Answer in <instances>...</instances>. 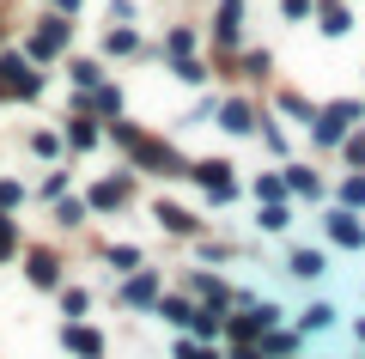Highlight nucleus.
Returning a JSON list of instances; mask_svg holds the SVG:
<instances>
[{
	"label": "nucleus",
	"instance_id": "2eb2a0df",
	"mask_svg": "<svg viewBox=\"0 0 365 359\" xmlns=\"http://www.w3.org/2000/svg\"><path fill=\"white\" fill-rule=\"evenodd\" d=\"M292 274H299V280H317V274H323V256H317V250H292Z\"/></svg>",
	"mask_w": 365,
	"mask_h": 359
},
{
	"label": "nucleus",
	"instance_id": "58836bf2",
	"mask_svg": "<svg viewBox=\"0 0 365 359\" xmlns=\"http://www.w3.org/2000/svg\"><path fill=\"white\" fill-rule=\"evenodd\" d=\"M359 341H365V323H359Z\"/></svg>",
	"mask_w": 365,
	"mask_h": 359
},
{
	"label": "nucleus",
	"instance_id": "20e7f679",
	"mask_svg": "<svg viewBox=\"0 0 365 359\" xmlns=\"http://www.w3.org/2000/svg\"><path fill=\"white\" fill-rule=\"evenodd\" d=\"M189 177H195L201 189L213 195V201H232V195H237V183H232V165H225V158H201V165H189Z\"/></svg>",
	"mask_w": 365,
	"mask_h": 359
},
{
	"label": "nucleus",
	"instance_id": "1a4fd4ad",
	"mask_svg": "<svg viewBox=\"0 0 365 359\" xmlns=\"http://www.w3.org/2000/svg\"><path fill=\"white\" fill-rule=\"evenodd\" d=\"M220 128L225 134H250V128H256V110H250V103H225V110H220Z\"/></svg>",
	"mask_w": 365,
	"mask_h": 359
},
{
	"label": "nucleus",
	"instance_id": "a878e982",
	"mask_svg": "<svg viewBox=\"0 0 365 359\" xmlns=\"http://www.w3.org/2000/svg\"><path fill=\"white\" fill-rule=\"evenodd\" d=\"M341 201H347V207H365V177H347V183H341Z\"/></svg>",
	"mask_w": 365,
	"mask_h": 359
},
{
	"label": "nucleus",
	"instance_id": "6e6552de",
	"mask_svg": "<svg viewBox=\"0 0 365 359\" xmlns=\"http://www.w3.org/2000/svg\"><path fill=\"white\" fill-rule=\"evenodd\" d=\"M61 43H67V25H61V19H49V25H43L37 37H31V55H37V61H49V55L61 49Z\"/></svg>",
	"mask_w": 365,
	"mask_h": 359
},
{
	"label": "nucleus",
	"instance_id": "c756f323",
	"mask_svg": "<svg viewBox=\"0 0 365 359\" xmlns=\"http://www.w3.org/2000/svg\"><path fill=\"white\" fill-rule=\"evenodd\" d=\"M329 323H335V310H329V305H311V310H304V329H329Z\"/></svg>",
	"mask_w": 365,
	"mask_h": 359
},
{
	"label": "nucleus",
	"instance_id": "39448f33",
	"mask_svg": "<svg viewBox=\"0 0 365 359\" xmlns=\"http://www.w3.org/2000/svg\"><path fill=\"white\" fill-rule=\"evenodd\" d=\"M213 37H220L225 49L244 37V0H220V25H213Z\"/></svg>",
	"mask_w": 365,
	"mask_h": 359
},
{
	"label": "nucleus",
	"instance_id": "bb28decb",
	"mask_svg": "<svg viewBox=\"0 0 365 359\" xmlns=\"http://www.w3.org/2000/svg\"><path fill=\"white\" fill-rule=\"evenodd\" d=\"M170 55H177V61H189V55H195V37H189V31H170Z\"/></svg>",
	"mask_w": 365,
	"mask_h": 359
},
{
	"label": "nucleus",
	"instance_id": "7ed1b4c3",
	"mask_svg": "<svg viewBox=\"0 0 365 359\" xmlns=\"http://www.w3.org/2000/svg\"><path fill=\"white\" fill-rule=\"evenodd\" d=\"M0 91H19V98H37L43 74H31L25 55H0Z\"/></svg>",
	"mask_w": 365,
	"mask_h": 359
},
{
	"label": "nucleus",
	"instance_id": "6ab92c4d",
	"mask_svg": "<svg viewBox=\"0 0 365 359\" xmlns=\"http://www.w3.org/2000/svg\"><path fill=\"white\" fill-rule=\"evenodd\" d=\"M158 317H165V323H189V317H195V305H182V298H158Z\"/></svg>",
	"mask_w": 365,
	"mask_h": 359
},
{
	"label": "nucleus",
	"instance_id": "4c0bfd02",
	"mask_svg": "<svg viewBox=\"0 0 365 359\" xmlns=\"http://www.w3.org/2000/svg\"><path fill=\"white\" fill-rule=\"evenodd\" d=\"M232 359H256V353H250V347H237V353H232Z\"/></svg>",
	"mask_w": 365,
	"mask_h": 359
},
{
	"label": "nucleus",
	"instance_id": "7c9ffc66",
	"mask_svg": "<svg viewBox=\"0 0 365 359\" xmlns=\"http://www.w3.org/2000/svg\"><path fill=\"white\" fill-rule=\"evenodd\" d=\"M98 79H104L98 61H73V86H98Z\"/></svg>",
	"mask_w": 365,
	"mask_h": 359
},
{
	"label": "nucleus",
	"instance_id": "a211bd4d",
	"mask_svg": "<svg viewBox=\"0 0 365 359\" xmlns=\"http://www.w3.org/2000/svg\"><path fill=\"white\" fill-rule=\"evenodd\" d=\"M287 226H292V213H287L280 201H268V207H262V231H287Z\"/></svg>",
	"mask_w": 365,
	"mask_h": 359
},
{
	"label": "nucleus",
	"instance_id": "f257e3e1",
	"mask_svg": "<svg viewBox=\"0 0 365 359\" xmlns=\"http://www.w3.org/2000/svg\"><path fill=\"white\" fill-rule=\"evenodd\" d=\"M116 141H122V146H128V153H134V165L158 171V177H182V171H189V165H182L177 153H170V146L146 141V134H140V128H128V122H116Z\"/></svg>",
	"mask_w": 365,
	"mask_h": 359
},
{
	"label": "nucleus",
	"instance_id": "c9c22d12",
	"mask_svg": "<svg viewBox=\"0 0 365 359\" xmlns=\"http://www.w3.org/2000/svg\"><path fill=\"white\" fill-rule=\"evenodd\" d=\"M287 13H292V19H304V13H311V0H287Z\"/></svg>",
	"mask_w": 365,
	"mask_h": 359
},
{
	"label": "nucleus",
	"instance_id": "0eeeda50",
	"mask_svg": "<svg viewBox=\"0 0 365 359\" xmlns=\"http://www.w3.org/2000/svg\"><path fill=\"white\" fill-rule=\"evenodd\" d=\"M317 19H323V37H347V31H353V13L341 6V0H323Z\"/></svg>",
	"mask_w": 365,
	"mask_h": 359
},
{
	"label": "nucleus",
	"instance_id": "f3484780",
	"mask_svg": "<svg viewBox=\"0 0 365 359\" xmlns=\"http://www.w3.org/2000/svg\"><path fill=\"white\" fill-rule=\"evenodd\" d=\"M67 141H73L79 153H86V146H98V128H91L86 116H73V122H67Z\"/></svg>",
	"mask_w": 365,
	"mask_h": 359
},
{
	"label": "nucleus",
	"instance_id": "473e14b6",
	"mask_svg": "<svg viewBox=\"0 0 365 359\" xmlns=\"http://www.w3.org/2000/svg\"><path fill=\"white\" fill-rule=\"evenodd\" d=\"M25 201V189H19V183H0V213H6V207H19Z\"/></svg>",
	"mask_w": 365,
	"mask_h": 359
},
{
	"label": "nucleus",
	"instance_id": "9b49d317",
	"mask_svg": "<svg viewBox=\"0 0 365 359\" xmlns=\"http://www.w3.org/2000/svg\"><path fill=\"white\" fill-rule=\"evenodd\" d=\"M122 298H128V305H153L158 298V274H134V280L122 286Z\"/></svg>",
	"mask_w": 365,
	"mask_h": 359
},
{
	"label": "nucleus",
	"instance_id": "2f4dec72",
	"mask_svg": "<svg viewBox=\"0 0 365 359\" xmlns=\"http://www.w3.org/2000/svg\"><path fill=\"white\" fill-rule=\"evenodd\" d=\"M61 310H67V317H79V310H86V293H79V286H67V293H61Z\"/></svg>",
	"mask_w": 365,
	"mask_h": 359
},
{
	"label": "nucleus",
	"instance_id": "f03ea898",
	"mask_svg": "<svg viewBox=\"0 0 365 359\" xmlns=\"http://www.w3.org/2000/svg\"><path fill=\"white\" fill-rule=\"evenodd\" d=\"M359 122V103H329V110H317V146H335L347 141V128Z\"/></svg>",
	"mask_w": 365,
	"mask_h": 359
},
{
	"label": "nucleus",
	"instance_id": "4468645a",
	"mask_svg": "<svg viewBox=\"0 0 365 359\" xmlns=\"http://www.w3.org/2000/svg\"><path fill=\"white\" fill-rule=\"evenodd\" d=\"M158 226H165V231H195V213H182V207L158 201Z\"/></svg>",
	"mask_w": 365,
	"mask_h": 359
},
{
	"label": "nucleus",
	"instance_id": "c85d7f7f",
	"mask_svg": "<svg viewBox=\"0 0 365 359\" xmlns=\"http://www.w3.org/2000/svg\"><path fill=\"white\" fill-rule=\"evenodd\" d=\"M110 262H116V268H140V250H134V244H116V250H110Z\"/></svg>",
	"mask_w": 365,
	"mask_h": 359
},
{
	"label": "nucleus",
	"instance_id": "ddd939ff",
	"mask_svg": "<svg viewBox=\"0 0 365 359\" xmlns=\"http://www.w3.org/2000/svg\"><path fill=\"white\" fill-rule=\"evenodd\" d=\"M31 280H37V286H55V280H61V262H55L49 250H37V256H31Z\"/></svg>",
	"mask_w": 365,
	"mask_h": 359
},
{
	"label": "nucleus",
	"instance_id": "412c9836",
	"mask_svg": "<svg viewBox=\"0 0 365 359\" xmlns=\"http://www.w3.org/2000/svg\"><path fill=\"white\" fill-rule=\"evenodd\" d=\"M13 250H19V226H13V219H6V213H0V262L13 256Z\"/></svg>",
	"mask_w": 365,
	"mask_h": 359
},
{
	"label": "nucleus",
	"instance_id": "e433bc0d",
	"mask_svg": "<svg viewBox=\"0 0 365 359\" xmlns=\"http://www.w3.org/2000/svg\"><path fill=\"white\" fill-rule=\"evenodd\" d=\"M55 6H61V13H79V0H55Z\"/></svg>",
	"mask_w": 365,
	"mask_h": 359
},
{
	"label": "nucleus",
	"instance_id": "b1692460",
	"mask_svg": "<svg viewBox=\"0 0 365 359\" xmlns=\"http://www.w3.org/2000/svg\"><path fill=\"white\" fill-rule=\"evenodd\" d=\"M287 183H292L299 195H317V189H323V183H317V171H287Z\"/></svg>",
	"mask_w": 365,
	"mask_h": 359
},
{
	"label": "nucleus",
	"instance_id": "9d476101",
	"mask_svg": "<svg viewBox=\"0 0 365 359\" xmlns=\"http://www.w3.org/2000/svg\"><path fill=\"white\" fill-rule=\"evenodd\" d=\"M122 201H128V183H122V177H110V183L91 189V207H104V213H110V207H122Z\"/></svg>",
	"mask_w": 365,
	"mask_h": 359
},
{
	"label": "nucleus",
	"instance_id": "f704fd0d",
	"mask_svg": "<svg viewBox=\"0 0 365 359\" xmlns=\"http://www.w3.org/2000/svg\"><path fill=\"white\" fill-rule=\"evenodd\" d=\"M347 158H353V165H365V134H359V141H347Z\"/></svg>",
	"mask_w": 365,
	"mask_h": 359
},
{
	"label": "nucleus",
	"instance_id": "f8f14e48",
	"mask_svg": "<svg viewBox=\"0 0 365 359\" xmlns=\"http://www.w3.org/2000/svg\"><path fill=\"white\" fill-rule=\"evenodd\" d=\"M67 347H73L79 359H98V353H104V341H98V329H79V323L67 329Z\"/></svg>",
	"mask_w": 365,
	"mask_h": 359
},
{
	"label": "nucleus",
	"instance_id": "423d86ee",
	"mask_svg": "<svg viewBox=\"0 0 365 359\" xmlns=\"http://www.w3.org/2000/svg\"><path fill=\"white\" fill-rule=\"evenodd\" d=\"M329 238H335L341 250H359V244H365V226H359L353 213H329Z\"/></svg>",
	"mask_w": 365,
	"mask_h": 359
},
{
	"label": "nucleus",
	"instance_id": "dca6fc26",
	"mask_svg": "<svg viewBox=\"0 0 365 359\" xmlns=\"http://www.w3.org/2000/svg\"><path fill=\"white\" fill-rule=\"evenodd\" d=\"M189 329H195L201 341H213V335H220V305H207V310H195V317H189Z\"/></svg>",
	"mask_w": 365,
	"mask_h": 359
},
{
	"label": "nucleus",
	"instance_id": "4be33fe9",
	"mask_svg": "<svg viewBox=\"0 0 365 359\" xmlns=\"http://www.w3.org/2000/svg\"><path fill=\"white\" fill-rule=\"evenodd\" d=\"M287 189H292L287 177H262V183H256V195H262V201H280V195H287Z\"/></svg>",
	"mask_w": 365,
	"mask_h": 359
},
{
	"label": "nucleus",
	"instance_id": "cd10ccee",
	"mask_svg": "<svg viewBox=\"0 0 365 359\" xmlns=\"http://www.w3.org/2000/svg\"><path fill=\"white\" fill-rule=\"evenodd\" d=\"M177 79H189V86H201V79H207V67H201L195 55H189V61H177Z\"/></svg>",
	"mask_w": 365,
	"mask_h": 359
},
{
	"label": "nucleus",
	"instance_id": "aec40b11",
	"mask_svg": "<svg viewBox=\"0 0 365 359\" xmlns=\"http://www.w3.org/2000/svg\"><path fill=\"white\" fill-rule=\"evenodd\" d=\"M104 49H110V55H134V49H140V37H134V31H110Z\"/></svg>",
	"mask_w": 365,
	"mask_h": 359
},
{
	"label": "nucleus",
	"instance_id": "5701e85b",
	"mask_svg": "<svg viewBox=\"0 0 365 359\" xmlns=\"http://www.w3.org/2000/svg\"><path fill=\"white\" fill-rule=\"evenodd\" d=\"M55 219H61V226H79V219H86V201H73V195H67V201L55 207Z\"/></svg>",
	"mask_w": 365,
	"mask_h": 359
},
{
	"label": "nucleus",
	"instance_id": "393cba45",
	"mask_svg": "<svg viewBox=\"0 0 365 359\" xmlns=\"http://www.w3.org/2000/svg\"><path fill=\"white\" fill-rule=\"evenodd\" d=\"M91 103H98L104 116H122V91H110V86H98V98H91Z\"/></svg>",
	"mask_w": 365,
	"mask_h": 359
},
{
	"label": "nucleus",
	"instance_id": "72a5a7b5",
	"mask_svg": "<svg viewBox=\"0 0 365 359\" xmlns=\"http://www.w3.org/2000/svg\"><path fill=\"white\" fill-rule=\"evenodd\" d=\"M177 359H213V353H207V347H195V341H182V347H177Z\"/></svg>",
	"mask_w": 365,
	"mask_h": 359
}]
</instances>
